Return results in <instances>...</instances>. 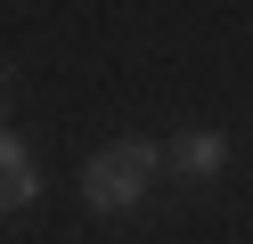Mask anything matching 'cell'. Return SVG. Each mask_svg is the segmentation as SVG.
Returning a JSON list of instances; mask_svg holds the SVG:
<instances>
[{
  "label": "cell",
  "instance_id": "4",
  "mask_svg": "<svg viewBox=\"0 0 253 244\" xmlns=\"http://www.w3.org/2000/svg\"><path fill=\"white\" fill-rule=\"evenodd\" d=\"M8 90H17V65H0V130H8Z\"/></svg>",
  "mask_w": 253,
  "mask_h": 244
},
{
  "label": "cell",
  "instance_id": "2",
  "mask_svg": "<svg viewBox=\"0 0 253 244\" xmlns=\"http://www.w3.org/2000/svg\"><path fill=\"white\" fill-rule=\"evenodd\" d=\"M220 163H229V130H180V139H171V171H180L188 187H212Z\"/></svg>",
  "mask_w": 253,
  "mask_h": 244
},
{
  "label": "cell",
  "instance_id": "3",
  "mask_svg": "<svg viewBox=\"0 0 253 244\" xmlns=\"http://www.w3.org/2000/svg\"><path fill=\"white\" fill-rule=\"evenodd\" d=\"M41 195V171H33V146L17 130H0V211H25Z\"/></svg>",
  "mask_w": 253,
  "mask_h": 244
},
{
  "label": "cell",
  "instance_id": "1",
  "mask_svg": "<svg viewBox=\"0 0 253 244\" xmlns=\"http://www.w3.org/2000/svg\"><path fill=\"white\" fill-rule=\"evenodd\" d=\"M155 171H164V146L155 139H115V146H98V155L82 163V204L98 211V220H131V211L147 204Z\"/></svg>",
  "mask_w": 253,
  "mask_h": 244
}]
</instances>
